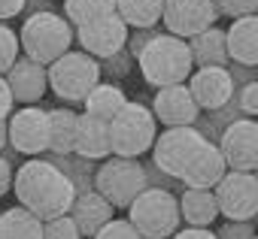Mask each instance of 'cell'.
Returning <instances> with one entry per match:
<instances>
[{
  "instance_id": "6da1fadb",
  "label": "cell",
  "mask_w": 258,
  "mask_h": 239,
  "mask_svg": "<svg viewBox=\"0 0 258 239\" xmlns=\"http://www.w3.org/2000/svg\"><path fill=\"white\" fill-rule=\"evenodd\" d=\"M13 194H16V200L25 209H31L43 221L67 215L70 206H73V200H76V188H73L70 176L61 167H55L46 155L25 161L16 170V176H13Z\"/></svg>"
},
{
  "instance_id": "7a4b0ae2",
  "label": "cell",
  "mask_w": 258,
  "mask_h": 239,
  "mask_svg": "<svg viewBox=\"0 0 258 239\" xmlns=\"http://www.w3.org/2000/svg\"><path fill=\"white\" fill-rule=\"evenodd\" d=\"M137 64H140V73H143L146 85H152V88L188 82V76L195 70L188 40L173 37L167 31H161L158 37H152L143 46V52L137 55Z\"/></svg>"
},
{
  "instance_id": "3957f363",
  "label": "cell",
  "mask_w": 258,
  "mask_h": 239,
  "mask_svg": "<svg viewBox=\"0 0 258 239\" xmlns=\"http://www.w3.org/2000/svg\"><path fill=\"white\" fill-rule=\"evenodd\" d=\"M19 43H22V55L49 67L55 58H61L67 49H73L76 28L64 16H58L52 10H40V13H31L25 19V25L19 28Z\"/></svg>"
},
{
  "instance_id": "277c9868",
  "label": "cell",
  "mask_w": 258,
  "mask_h": 239,
  "mask_svg": "<svg viewBox=\"0 0 258 239\" xmlns=\"http://www.w3.org/2000/svg\"><path fill=\"white\" fill-rule=\"evenodd\" d=\"M127 221H131L146 239H170L182 227L179 197L167 188L146 185L134 203L127 206Z\"/></svg>"
},
{
  "instance_id": "5b68a950",
  "label": "cell",
  "mask_w": 258,
  "mask_h": 239,
  "mask_svg": "<svg viewBox=\"0 0 258 239\" xmlns=\"http://www.w3.org/2000/svg\"><path fill=\"white\" fill-rule=\"evenodd\" d=\"M158 137V118L149 106L127 100L112 118H109V143L112 155L118 158H143L152 152V143Z\"/></svg>"
},
{
  "instance_id": "8992f818",
  "label": "cell",
  "mask_w": 258,
  "mask_h": 239,
  "mask_svg": "<svg viewBox=\"0 0 258 239\" xmlns=\"http://www.w3.org/2000/svg\"><path fill=\"white\" fill-rule=\"evenodd\" d=\"M46 70H49V91L67 106L82 103L85 94L100 82V61L82 49H67Z\"/></svg>"
},
{
  "instance_id": "52a82bcc",
  "label": "cell",
  "mask_w": 258,
  "mask_h": 239,
  "mask_svg": "<svg viewBox=\"0 0 258 239\" xmlns=\"http://www.w3.org/2000/svg\"><path fill=\"white\" fill-rule=\"evenodd\" d=\"M146 170L140 158H118L109 155L106 161H100L97 173H94V188L115 206V209H127L134 203V197L146 188Z\"/></svg>"
},
{
  "instance_id": "ba28073f",
  "label": "cell",
  "mask_w": 258,
  "mask_h": 239,
  "mask_svg": "<svg viewBox=\"0 0 258 239\" xmlns=\"http://www.w3.org/2000/svg\"><path fill=\"white\" fill-rule=\"evenodd\" d=\"M210 140L195 128V125H179V128H164L155 143H152V164L158 170H164L173 179H182V173L188 170V164L198 158V152L207 146Z\"/></svg>"
},
{
  "instance_id": "9c48e42d",
  "label": "cell",
  "mask_w": 258,
  "mask_h": 239,
  "mask_svg": "<svg viewBox=\"0 0 258 239\" xmlns=\"http://www.w3.org/2000/svg\"><path fill=\"white\" fill-rule=\"evenodd\" d=\"M213 191H216V203H219L222 218H228V221H252V218H258V182H255V173L228 170Z\"/></svg>"
},
{
  "instance_id": "30bf717a",
  "label": "cell",
  "mask_w": 258,
  "mask_h": 239,
  "mask_svg": "<svg viewBox=\"0 0 258 239\" xmlns=\"http://www.w3.org/2000/svg\"><path fill=\"white\" fill-rule=\"evenodd\" d=\"M10 149L28 158H40L49 152V109L43 106H22L7 118Z\"/></svg>"
},
{
  "instance_id": "8fae6325",
  "label": "cell",
  "mask_w": 258,
  "mask_h": 239,
  "mask_svg": "<svg viewBox=\"0 0 258 239\" xmlns=\"http://www.w3.org/2000/svg\"><path fill=\"white\" fill-rule=\"evenodd\" d=\"M161 22L167 34L191 40L195 34L219 22V10H216V0H164Z\"/></svg>"
},
{
  "instance_id": "7c38bea8",
  "label": "cell",
  "mask_w": 258,
  "mask_h": 239,
  "mask_svg": "<svg viewBox=\"0 0 258 239\" xmlns=\"http://www.w3.org/2000/svg\"><path fill=\"white\" fill-rule=\"evenodd\" d=\"M127 34H131V28L121 22L118 13H109V16L91 19L85 25H76V43H79V49L88 52L97 61L115 55L118 49H124Z\"/></svg>"
},
{
  "instance_id": "4fadbf2b",
  "label": "cell",
  "mask_w": 258,
  "mask_h": 239,
  "mask_svg": "<svg viewBox=\"0 0 258 239\" xmlns=\"http://www.w3.org/2000/svg\"><path fill=\"white\" fill-rule=\"evenodd\" d=\"M219 149L225 155L228 170L255 173L258 170V118L243 115L234 125H228L225 134L219 137Z\"/></svg>"
},
{
  "instance_id": "5bb4252c",
  "label": "cell",
  "mask_w": 258,
  "mask_h": 239,
  "mask_svg": "<svg viewBox=\"0 0 258 239\" xmlns=\"http://www.w3.org/2000/svg\"><path fill=\"white\" fill-rule=\"evenodd\" d=\"M185 85H188L195 103L201 106V112L222 109V106L234 97V79H231V70H228V67H216V64H210V67H195Z\"/></svg>"
},
{
  "instance_id": "9a60e30c",
  "label": "cell",
  "mask_w": 258,
  "mask_h": 239,
  "mask_svg": "<svg viewBox=\"0 0 258 239\" xmlns=\"http://www.w3.org/2000/svg\"><path fill=\"white\" fill-rule=\"evenodd\" d=\"M152 115L164 128H179V125H195L201 118V106L195 103L191 91L185 82L179 85H164L152 97Z\"/></svg>"
},
{
  "instance_id": "2e32d148",
  "label": "cell",
  "mask_w": 258,
  "mask_h": 239,
  "mask_svg": "<svg viewBox=\"0 0 258 239\" xmlns=\"http://www.w3.org/2000/svg\"><path fill=\"white\" fill-rule=\"evenodd\" d=\"M4 76L10 82V91H13L16 103H22V106L40 103L46 97V91H49V70H46V64H40V61H34L28 55H19L16 64Z\"/></svg>"
},
{
  "instance_id": "e0dca14e",
  "label": "cell",
  "mask_w": 258,
  "mask_h": 239,
  "mask_svg": "<svg viewBox=\"0 0 258 239\" xmlns=\"http://www.w3.org/2000/svg\"><path fill=\"white\" fill-rule=\"evenodd\" d=\"M73 155L85 158V161H106L112 155V143H109V122L94 118L88 112H79L76 118V140H73Z\"/></svg>"
},
{
  "instance_id": "ac0fdd59",
  "label": "cell",
  "mask_w": 258,
  "mask_h": 239,
  "mask_svg": "<svg viewBox=\"0 0 258 239\" xmlns=\"http://www.w3.org/2000/svg\"><path fill=\"white\" fill-rule=\"evenodd\" d=\"M70 218L76 221V227L82 230L85 239H91L109 218H115V206L97 191V188H88V191H79L73 206H70Z\"/></svg>"
},
{
  "instance_id": "d6986e66",
  "label": "cell",
  "mask_w": 258,
  "mask_h": 239,
  "mask_svg": "<svg viewBox=\"0 0 258 239\" xmlns=\"http://www.w3.org/2000/svg\"><path fill=\"white\" fill-rule=\"evenodd\" d=\"M225 40H228L231 64L258 67V13L231 19V28L225 31Z\"/></svg>"
},
{
  "instance_id": "ffe728a7",
  "label": "cell",
  "mask_w": 258,
  "mask_h": 239,
  "mask_svg": "<svg viewBox=\"0 0 258 239\" xmlns=\"http://www.w3.org/2000/svg\"><path fill=\"white\" fill-rule=\"evenodd\" d=\"M225 173H228V164H225V155H222L219 143H207L198 152V158L188 164V170L182 173V185H188V188H216Z\"/></svg>"
},
{
  "instance_id": "44dd1931",
  "label": "cell",
  "mask_w": 258,
  "mask_h": 239,
  "mask_svg": "<svg viewBox=\"0 0 258 239\" xmlns=\"http://www.w3.org/2000/svg\"><path fill=\"white\" fill-rule=\"evenodd\" d=\"M179 212L182 224L188 227H213L219 218V203L213 188H182L179 191Z\"/></svg>"
},
{
  "instance_id": "7402d4cb",
  "label": "cell",
  "mask_w": 258,
  "mask_h": 239,
  "mask_svg": "<svg viewBox=\"0 0 258 239\" xmlns=\"http://www.w3.org/2000/svg\"><path fill=\"white\" fill-rule=\"evenodd\" d=\"M188 49H191V61L195 67H228L231 58H228V40H225V31L222 28H207L201 34H195L188 40Z\"/></svg>"
},
{
  "instance_id": "603a6c76",
  "label": "cell",
  "mask_w": 258,
  "mask_h": 239,
  "mask_svg": "<svg viewBox=\"0 0 258 239\" xmlns=\"http://www.w3.org/2000/svg\"><path fill=\"white\" fill-rule=\"evenodd\" d=\"M0 239H43V218L16 203L0 212Z\"/></svg>"
},
{
  "instance_id": "cb8c5ba5",
  "label": "cell",
  "mask_w": 258,
  "mask_h": 239,
  "mask_svg": "<svg viewBox=\"0 0 258 239\" xmlns=\"http://www.w3.org/2000/svg\"><path fill=\"white\" fill-rule=\"evenodd\" d=\"M76 118L70 106L49 109V155H73V140H76Z\"/></svg>"
},
{
  "instance_id": "d4e9b609",
  "label": "cell",
  "mask_w": 258,
  "mask_h": 239,
  "mask_svg": "<svg viewBox=\"0 0 258 239\" xmlns=\"http://www.w3.org/2000/svg\"><path fill=\"white\" fill-rule=\"evenodd\" d=\"M124 103H127V97H124V91H121L118 82H97V85L85 94L82 109H85L88 115H94V118L109 122V118H112Z\"/></svg>"
},
{
  "instance_id": "484cf974",
  "label": "cell",
  "mask_w": 258,
  "mask_h": 239,
  "mask_svg": "<svg viewBox=\"0 0 258 239\" xmlns=\"http://www.w3.org/2000/svg\"><path fill=\"white\" fill-rule=\"evenodd\" d=\"M115 13L127 28H155L164 16V0H115Z\"/></svg>"
},
{
  "instance_id": "4316f807",
  "label": "cell",
  "mask_w": 258,
  "mask_h": 239,
  "mask_svg": "<svg viewBox=\"0 0 258 239\" xmlns=\"http://www.w3.org/2000/svg\"><path fill=\"white\" fill-rule=\"evenodd\" d=\"M237 118H243V109H240V100H237V94H234L222 109H213L207 118H198L195 128H198L210 143H219V137L225 134V128H228V125H234Z\"/></svg>"
},
{
  "instance_id": "83f0119b",
  "label": "cell",
  "mask_w": 258,
  "mask_h": 239,
  "mask_svg": "<svg viewBox=\"0 0 258 239\" xmlns=\"http://www.w3.org/2000/svg\"><path fill=\"white\" fill-rule=\"evenodd\" d=\"M46 158L70 176V182H73L76 194H79V191L94 188V173H97L94 161H85V158H79V155H49V152H46Z\"/></svg>"
},
{
  "instance_id": "f1b7e54d",
  "label": "cell",
  "mask_w": 258,
  "mask_h": 239,
  "mask_svg": "<svg viewBox=\"0 0 258 239\" xmlns=\"http://www.w3.org/2000/svg\"><path fill=\"white\" fill-rule=\"evenodd\" d=\"M64 4V19L76 28V25H85L91 19H100V16H109L115 13V0H61Z\"/></svg>"
},
{
  "instance_id": "f546056e",
  "label": "cell",
  "mask_w": 258,
  "mask_h": 239,
  "mask_svg": "<svg viewBox=\"0 0 258 239\" xmlns=\"http://www.w3.org/2000/svg\"><path fill=\"white\" fill-rule=\"evenodd\" d=\"M22 55V43H19V31H13L7 22H0V76H4L16 58Z\"/></svg>"
},
{
  "instance_id": "4dcf8cb0",
  "label": "cell",
  "mask_w": 258,
  "mask_h": 239,
  "mask_svg": "<svg viewBox=\"0 0 258 239\" xmlns=\"http://www.w3.org/2000/svg\"><path fill=\"white\" fill-rule=\"evenodd\" d=\"M134 55L127 52V49H118L115 55H109V58H100V76H109V79H115V82H121L124 76H131V70H134Z\"/></svg>"
},
{
  "instance_id": "1f68e13d",
  "label": "cell",
  "mask_w": 258,
  "mask_h": 239,
  "mask_svg": "<svg viewBox=\"0 0 258 239\" xmlns=\"http://www.w3.org/2000/svg\"><path fill=\"white\" fill-rule=\"evenodd\" d=\"M43 239H85V236H82V230L76 227V221L67 212V215L43 221Z\"/></svg>"
},
{
  "instance_id": "d6a6232c",
  "label": "cell",
  "mask_w": 258,
  "mask_h": 239,
  "mask_svg": "<svg viewBox=\"0 0 258 239\" xmlns=\"http://www.w3.org/2000/svg\"><path fill=\"white\" fill-rule=\"evenodd\" d=\"M91 239H146L127 218H109Z\"/></svg>"
},
{
  "instance_id": "836d02e7",
  "label": "cell",
  "mask_w": 258,
  "mask_h": 239,
  "mask_svg": "<svg viewBox=\"0 0 258 239\" xmlns=\"http://www.w3.org/2000/svg\"><path fill=\"white\" fill-rule=\"evenodd\" d=\"M219 16L240 19V16H255L258 13V0H216Z\"/></svg>"
},
{
  "instance_id": "e575fe53",
  "label": "cell",
  "mask_w": 258,
  "mask_h": 239,
  "mask_svg": "<svg viewBox=\"0 0 258 239\" xmlns=\"http://www.w3.org/2000/svg\"><path fill=\"white\" fill-rule=\"evenodd\" d=\"M164 31V25H155V28H131V34H127V43H124V49L134 55V61H137V55L143 52V46L152 40V37H158Z\"/></svg>"
},
{
  "instance_id": "d590c367",
  "label": "cell",
  "mask_w": 258,
  "mask_h": 239,
  "mask_svg": "<svg viewBox=\"0 0 258 239\" xmlns=\"http://www.w3.org/2000/svg\"><path fill=\"white\" fill-rule=\"evenodd\" d=\"M234 94H237V100H240L243 115L258 118V79H255V82H246V85H243V88H237Z\"/></svg>"
},
{
  "instance_id": "8d00e7d4",
  "label": "cell",
  "mask_w": 258,
  "mask_h": 239,
  "mask_svg": "<svg viewBox=\"0 0 258 239\" xmlns=\"http://www.w3.org/2000/svg\"><path fill=\"white\" fill-rule=\"evenodd\" d=\"M216 236L219 239H252L255 227H252V221H225V224H219Z\"/></svg>"
},
{
  "instance_id": "74e56055",
  "label": "cell",
  "mask_w": 258,
  "mask_h": 239,
  "mask_svg": "<svg viewBox=\"0 0 258 239\" xmlns=\"http://www.w3.org/2000/svg\"><path fill=\"white\" fill-rule=\"evenodd\" d=\"M231 70V79H234V91L243 88L246 82H255L258 79V67H243V64H228Z\"/></svg>"
},
{
  "instance_id": "f35d334b",
  "label": "cell",
  "mask_w": 258,
  "mask_h": 239,
  "mask_svg": "<svg viewBox=\"0 0 258 239\" xmlns=\"http://www.w3.org/2000/svg\"><path fill=\"white\" fill-rule=\"evenodd\" d=\"M170 239H219L216 233H213V227H179Z\"/></svg>"
},
{
  "instance_id": "ab89813d",
  "label": "cell",
  "mask_w": 258,
  "mask_h": 239,
  "mask_svg": "<svg viewBox=\"0 0 258 239\" xmlns=\"http://www.w3.org/2000/svg\"><path fill=\"white\" fill-rule=\"evenodd\" d=\"M13 106H16V97L10 91V82H7V76H0V118H10Z\"/></svg>"
},
{
  "instance_id": "60d3db41",
  "label": "cell",
  "mask_w": 258,
  "mask_h": 239,
  "mask_svg": "<svg viewBox=\"0 0 258 239\" xmlns=\"http://www.w3.org/2000/svg\"><path fill=\"white\" fill-rule=\"evenodd\" d=\"M13 176H16V167L0 155V197H7L13 191Z\"/></svg>"
},
{
  "instance_id": "b9f144b4",
  "label": "cell",
  "mask_w": 258,
  "mask_h": 239,
  "mask_svg": "<svg viewBox=\"0 0 258 239\" xmlns=\"http://www.w3.org/2000/svg\"><path fill=\"white\" fill-rule=\"evenodd\" d=\"M25 4H28V0H0V22H10V19L22 16Z\"/></svg>"
},
{
  "instance_id": "7bdbcfd3",
  "label": "cell",
  "mask_w": 258,
  "mask_h": 239,
  "mask_svg": "<svg viewBox=\"0 0 258 239\" xmlns=\"http://www.w3.org/2000/svg\"><path fill=\"white\" fill-rule=\"evenodd\" d=\"M10 146V131H7V118H0V152Z\"/></svg>"
},
{
  "instance_id": "ee69618b",
  "label": "cell",
  "mask_w": 258,
  "mask_h": 239,
  "mask_svg": "<svg viewBox=\"0 0 258 239\" xmlns=\"http://www.w3.org/2000/svg\"><path fill=\"white\" fill-rule=\"evenodd\" d=\"M255 182H258V170H255Z\"/></svg>"
},
{
  "instance_id": "f6af8a7d",
  "label": "cell",
  "mask_w": 258,
  "mask_h": 239,
  "mask_svg": "<svg viewBox=\"0 0 258 239\" xmlns=\"http://www.w3.org/2000/svg\"><path fill=\"white\" fill-rule=\"evenodd\" d=\"M46 4H55V0H46Z\"/></svg>"
},
{
  "instance_id": "bcb514c9",
  "label": "cell",
  "mask_w": 258,
  "mask_h": 239,
  "mask_svg": "<svg viewBox=\"0 0 258 239\" xmlns=\"http://www.w3.org/2000/svg\"><path fill=\"white\" fill-rule=\"evenodd\" d=\"M252 239H258V233H255V236H252Z\"/></svg>"
}]
</instances>
